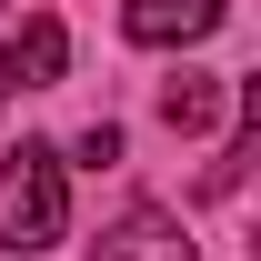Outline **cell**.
<instances>
[{"label":"cell","instance_id":"obj_1","mask_svg":"<svg viewBox=\"0 0 261 261\" xmlns=\"http://www.w3.org/2000/svg\"><path fill=\"white\" fill-rule=\"evenodd\" d=\"M70 231V181H61V151L50 141H20L0 161V251H50Z\"/></svg>","mask_w":261,"mask_h":261},{"label":"cell","instance_id":"obj_2","mask_svg":"<svg viewBox=\"0 0 261 261\" xmlns=\"http://www.w3.org/2000/svg\"><path fill=\"white\" fill-rule=\"evenodd\" d=\"M121 31L141 40V50H181V40L221 31V0H121Z\"/></svg>","mask_w":261,"mask_h":261},{"label":"cell","instance_id":"obj_3","mask_svg":"<svg viewBox=\"0 0 261 261\" xmlns=\"http://www.w3.org/2000/svg\"><path fill=\"white\" fill-rule=\"evenodd\" d=\"M0 70H10V91H50V81L70 70V31L50 20V10H40V20H20V31H10V50H0Z\"/></svg>","mask_w":261,"mask_h":261},{"label":"cell","instance_id":"obj_4","mask_svg":"<svg viewBox=\"0 0 261 261\" xmlns=\"http://www.w3.org/2000/svg\"><path fill=\"white\" fill-rule=\"evenodd\" d=\"M91 261H191V241H181V221H171V211H130L121 231H100Z\"/></svg>","mask_w":261,"mask_h":261},{"label":"cell","instance_id":"obj_5","mask_svg":"<svg viewBox=\"0 0 261 261\" xmlns=\"http://www.w3.org/2000/svg\"><path fill=\"white\" fill-rule=\"evenodd\" d=\"M161 121L171 130H211L221 121V81H211V70H181V81L161 91Z\"/></svg>","mask_w":261,"mask_h":261},{"label":"cell","instance_id":"obj_6","mask_svg":"<svg viewBox=\"0 0 261 261\" xmlns=\"http://www.w3.org/2000/svg\"><path fill=\"white\" fill-rule=\"evenodd\" d=\"M70 151H81V161H91V171H111V161H121V130H111V121H91V130H81V141H70Z\"/></svg>","mask_w":261,"mask_h":261}]
</instances>
